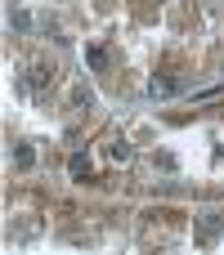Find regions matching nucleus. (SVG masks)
<instances>
[{
    "label": "nucleus",
    "instance_id": "obj_1",
    "mask_svg": "<svg viewBox=\"0 0 224 255\" xmlns=\"http://www.w3.org/2000/svg\"><path fill=\"white\" fill-rule=\"evenodd\" d=\"M220 233H224V215H202V224H198V242L211 247Z\"/></svg>",
    "mask_w": 224,
    "mask_h": 255
},
{
    "label": "nucleus",
    "instance_id": "obj_2",
    "mask_svg": "<svg viewBox=\"0 0 224 255\" xmlns=\"http://www.w3.org/2000/svg\"><path fill=\"white\" fill-rule=\"evenodd\" d=\"M85 63H90V72H108V49L103 45H85Z\"/></svg>",
    "mask_w": 224,
    "mask_h": 255
},
{
    "label": "nucleus",
    "instance_id": "obj_3",
    "mask_svg": "<svg viewBox=\"0 0 224 255\" xmlns=\"http://www.w3.org/2000/svg\"><path fill=\"white\" fill-rule=\"evenodd\" d=\"M72 108H81V112L94 108V90H90V85H76V90H72Z\"/></svg>",
    "mask_w": 224,
    "mask_h": 255
},
{
    "label": "nucleus",
    "instance_id": "obj_4",
    "mask_svg": "<svg viewBox=\"0 0 224 255\" xmlns=\"http://www.w3.org/2000/svg\"><path fill=\"white\" fill-rule=\"evenodd\" d=\"M67 170H72V179H85V175H90V157H85V152H72Z\"/></svg>",
    "mask_w": 224,
    "mask_h": 255
},
{
    "label": "nucleus",
    "instance_id": "obj_5",
    "mask_svg": "<svg viewBox=\"0 0 224 255\" xmlns=\"http://www.w3.org/2000/svg\"><path fill=\"white\" fill-rule=\"evenodd\" d=\"M148 90H153V94H157V99H166V94H175V90H180V85H175V81H171V76H153V85H148Z\"/></svg>",
    "mask_w": 224,
    "mask_h": 255
},
{
    "label": "nucleus",
    "instance_id": "obj_6",
    "mask_svg": "<svg viewBox=\"0 0 224 255\" xmlns=\"http://www.w3.org/2000/svg\"><path fill=\"white\" fill-rule=\"evenodd\" d=\"M49 81H54V72H49L45 63H36V67H31V85L40 90V85H49Z\"/></svg>",
    "mask_w": 224,
    "mask_h": 255
},
{
    "label": "nucleus",
    "instance_id": "obj_7",
    "mask_svg": "<svg viewBox=\"0 0 224 255\" xmlns=\"http://www.w3.org/2000/svg\"><path fill=\"white\" fill-rule=\"evenodd\" d=\"M108 157H112V161H130V143H126V139L108 143Z\"/></svg>",
    "mask_w": 224,
    "mask_h": 255
},
{
    "label": "nucleus",
    "instance_id": "obj_8",
    "mask_svg": "<svg viewBox=\"0 0 224 255\" xmlns=\"http://www.w3.org/2000/svg\"><path fill=\"white\" fill-rule=\"evenodd\" d=\"M13 161H18V170H31V166H36V152H31V148L22 143V148L13 152Z\"/></svg>",
    "mask_w": 224,
    "mask_h": 255
},
{
    "label": "nucleus",
    "instance_id": "obj_9",
    "mask_svg": "<svg viewBox=\"0 0 224 255\" xmlns=\"http://www.w3.org/2000/svg\"><path fill=\"white\" fill-rule=\"evenodd\" d=\"M216 94H224V81L207 85V90H193V99H198V103H202V99H216Z\"/></svg>",
    "mask_w": 224,
    "mask_h": 255
}]
</instances>
